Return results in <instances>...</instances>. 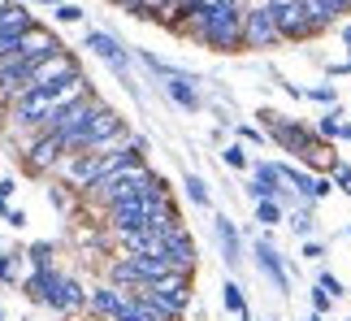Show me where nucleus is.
I'll return each instance as SVG.
<instances>
[{
	"label": "nucleus",
	"mask_w": 351,
	"mask_h": 321,
	"mask_svg": "<svg viewBox=\"0 0 351 321\" xmlns=\"http://www.w3.org/2000/svg\"><path fill=\"white\" fill-rule=\"evenodd\" d=\"M317 287H326L334 300H339V296H347V291H343V283H339V278H334L330 270H321V274H317Z\"/></svg>",
	"instance_id": "25"
},
{
	"label": "nucleus",
	"mask_w": 351,
	"mask_h": 321,
	"mask_svg": "<svg viewBox=\"0 0 351 321\" xmlns=\"http://www.w3.org/2000/svg\"><path fill=\"white\" fill-rule=\"evenodd\" d=\"M117 130H121V117H117L113 109H104V104H100V109L87 117V126H78L74 135L65 139V148H74V152H78V148H100V143L117 139Z\"/></svg>",
	"instance_id": "6"
},
{
	"label": "nucleus",
	"mask_w": 351,
	"mask_h": 321,
	"mask_svg": "<svg viewBox=\"0 0 351 321\" xmlns=\"http://www.w3.org/2000/svg\"><path fill=\"white\" fill-rule=\"evenodd\" d=\"M70 78H78V61L61 48L31 65V87H61V83H70Z\"/></svg>",
	"instance_id": "9"
},
{
	"label": "nucleus",
	"mask_w": 351,
	"mask_h": 321,
	"mask_svg": "<svg viewBox=\"0 0 351 321\" xmlns=\"http://www.w3.org/2000/svg\"><path fill=\"white\" fill-rule=\"evenodd\" d=\"M291 226H295L300 235H313V213H295V217H291Z\"/></svg>",
	"instance_id": "29"
},
{
	"label": "nucleus",
	"mask_w": 351,
	"mask_h": 321,
	"mask_svg": "<svg viewBox=\"0 0 351 321\" xmlns=\"http://www.w3.org/2000/svg\"><path fill=\"white\" fill-rule=\"evenodd\" d=\"M83 48H91L100 61H109V70L121 78V83H126V74H130V57H126V48H121L113 35H104V31H87V35H83Z\"/></svg>",
	"instance_id": "10"
},
{
	"label": "nucleus",
	"mask_w": 351,
	"mask_h": 321,
	"mask_svg": "<svg viewBox=\"0 0 351 321\" xmlns=\"http://www.w3.org/2000/svg\"><path fill=\"white\" fill-rule=\"evenodd\" d=\"M256 265H261V274L274 283L282 296H291V278H287V265H282V257L274 252V243L269 239H256Z\"/></svg>",
	"instance_id": "12"
},
{
	"label": "nucleus",
	"mask_w": 351,
	"mask_h": 321,
	"mask_svg": "<svg viewBox=\"0 0 351 321\" xmlns=\"http://www.w3.org/2000/svg\"><path fill=\"white\" fill-rule=\"evenodd\" d=\"M274 44H282L274 9H269V5H252L247 13H243V48H274Z\"/></svg>",
	"instance_id": "7"
},
{
	"label": "nucleus",
	"mask_w": 351,
	"mask_h": 321,
	"mask_svg": "<svg viewBox=\"0 0 351 321\" xmlns=\"http://www.w3.org/2000/svg\"><path fill=\"white\" fill-rule=\"evenodd\" d=\"M173 270L169 257H156V252H130V257H121L113 265V278L126 287H147V283H160Z\"/></svg>",
	"instance_id": "5"
},
{
	"label": "nucleus",
	"mask_w": 351,
	"mask_h": 321,
	"mask_svg": "<svg viewBox=\"0 0 351 321\" xmlns=\"http://www.w3.org/2000/svg\"><path fill=\"white\" fill-rule=\"evenodd\" d=\"M160 78H165V91H169V100L178 104V109H186V113L199 109V91H195V78L191 74L169 70V74H160Z\"/></svg>",
	"instance_id": "14"
},
{
	"label": "nucleus",
	"mask_w": 351,
	"mask_h": 321,
	"mask_svg": "<svg viewBox=\"0 0 351 321\" xmlns=\"http://www.w3.org/2000/svg\"><path fill=\"white\" fill-rule=\"evenodd\" d=\"M265 5L274 9V22H278L282 39H308L317 31L313 18H308V9H304V0H265Z\"/></svg>",
	"instance_id": "8"
},
{
	"label": "nucleus",
	"mask_w": 351,
	"mask_h": 321,
	"mask_svg": "<svg viewBox=\"0 0 351 321\" xmlns=\"http://www.w3.org/2000/svg\"><path fill=\"white\" fill-rule=\"evenodd\" d=\"M117 321H160V317H147V313H130V317H117Z\"/></svg>",
	"instance_id": "34"
},
{
	"label": "nucleus",
	"mask_w": 351,
	"mask_h": 321,
	"mask_svg": "<svg viewBox=\"0 0 351 321\" xmlns=\"http://www.w3.org/2000/svg\"><path fill=\"white\" fill-rule=\"evenodd\" d=\"M13 9V0H0V13H9Z\"/></svg>",
	"instance_id": "38"
},
{
	"label": "nucleus",
	"mask_w": 351,
	"mask_h": 321,
	"mask_svg": "<svg viewBox=\"0 0 351 321\" xmlns=\"http://www.w3.org/2000/svg\"><path fill=\"white\" fill-rule=\"evenodd\" d=\"M57 18L61 22H83V9L78 5H57Z\"/></svg>",
	"instance_id": "28"
},
{
	"label": "nucleus",
	"mask_w": 351,
	"mask_h": 321,
	"mask_svg": "<svg viewBox=\"0 0 351 321\" xmlns=\"http://www.w3.org/2000/svg\"><path fill=\"white\" fill-rule=\"evenodd\" d=\"M217 5H226V0H195V9H217Z\"/></svg>",
	"instance_id": "35"
},
{
	"label": "nucleus",
	"mask_w": 351,
	"mask_h": 321,
	"mask_svg": "<svg viewBox=\"0 0 351 321\" xmlns=\"http://www.w3.org/2000/svg\"><path fill=\"white\" fill-rule=\"evenodd\" d=\"M304 9H308V18H313L317 31H321V26H330V22H339V13H334L330 0H304Z\"/></svg>",
	"instance_id": "19"
},
{
	"label": "nucleus",
	"mask_w": 351,
	"mask_h": 321,
	"mask_svg": "<svg viewBox=\"0 0 351 321\" xmlns=\"http://www.w3.org/2000/svg\"><path fill=\"white\" fill-rule=\"evenodd\" d=\"M173 5H195V0H173Z\"/></svg>",
	"instance_id": "40"
},
{
	"label": "nucleus",
	"mask_w": 351,
	"mask_h": 321,
	"mask_svg": "<svg viewBox=\"0 0 351 321\" xmlns=\"http://www.w3.org/2000/svg\"><path fill=\"white\" fill-rule=\"evenodd\" d=\"M304 321H326V317H321V313H313V317H304Z\"/></svg>",
	"instance_id": "39"
},
{
	"label": "nucleus",
	"mask_w": 351,
	"mask_h": 321,
	"mask_svg": "<svg viewBox=\"0 0 351 321\" xmlns=\"http://www.w3.org/2000/svg\"><path fill=\"white\" fill-rule=\"evenodd\" d=\"M256 222H261V226H278L282 222V204H278V200H256Z\"/></svg>",
	"instance_id": "21"
},
{
	"label": "nucleus",
	"mask_w": 351,
	"mask_h": 321,
	"mask_svg": "<svg viewBox=\"0 0 351 321\" xmlns=\"http://www.w3.org/2000/svg\"><path fill=\"white\" fill-rule=\"evenodd\" d=\"M117 5H121V9H130V13H139V5H143V0H117Z\"/></svg>",
	"instance_id": "36"
},
{
	"label": "nucleus",
	"mask_w": 351,
	"mask_h": 321,
	"mask_svg": "<svg viewBox=\"0 0 351 321\" xmlns=\"http://www.w3.org/2000/svg\"><path fill=\"white\" fill-rule=\"evenodd\" d=\"M308 96H313V100H321V104H334V87H313Z\"/></svg>",
	"instance_id": "31"
},
{
	"label": "nucleus",
	"mask_w": 351,
	"mask_h": 321,
	"mask_svg": "<svg viewBox=\"0 0 351 321\" xmlns=\"http://www.w3.org/2000/svg\"><path fill=\"white\" fill-rule=\"evenodd\" d=\"M221 304H226V313H234V317H247V300H243L239 283H226V287H221Z\"/></svg>",
	"instance_id": "20"
},
{
	"label": "nucleus",
	"mask_w": 351,
	"mask_h": 321,
	"mask_svg": "<svg viewBox=\"0 0 351 321\" xmlns=\"http://www.w3.org/2000/svg\"><path fill=\"white\" fill-rule=\"evenodd\" d=\"M61 152H65V139H57V135H39V143L31 148V165H35V169H48Z\"/></svg>",
	"instance_id": "18"
},
{
	"label": "nucleus",
	"mask_w": 351,
	"mask_h": 321,
	"mask_svg": "<svg viewBox=\"0 0 351 321\" xmlns=\"http://www.w3.org/2000/svg\"><path fill=\"white\" fill-rule=\"evenodd\" d=\"M191 31L204 39L208 48L234 52L243 44V9H239V0H226V5H217V9H195Z\"/></svg>",
	"instance_id": "2"
},
{
	"label": "nucleus",
	"mask_w": 351,
	"mask_h": 321,
	"mask_svg": "<svg viewBox=\"0 0 351 321\" xmlns=\"http://www.w3.org/2000/svg\"><path fill=\"white\" fill-rule=\"evenodd\" d=\"M343 44H347V48H351V26H343Z\"/></svg>",
	"instance_id": "37"
},
{
	"label": "nucleus",
	"mask_w": 351,
	"mask_h": 321,
	"mask_svg": "<svg viewBox=\"0 0 351 321\" xmlns=\"http://www.w3.org/2000/svg\"><path fill=\"white\" fill-rule=\"evenodd\" d=\"M304 257H308V261H321V257H326V248H321V243H313V239H308V243H304Z\"/></svg>",
	"instance_id": "32"
},
{
	"label": "nucleus",
	"mask_w": 351,
	"mask_h": 321,
	"mask_svg": "<svg viewBox=\"0 0 351 321\" xmlns=\"http://www.w3.org/2000/svg\"><path fill=\"white\" fill-rule=\"evenodd\" d=\"M18 278V252H0V283Z\"/></svg>",
	"instance_id": "24"
},
{
	"label": "nucleus",
	"mask_w": 351,
	"mask_h": 321,
	"mask_svg": "<svg viewBox=\"0 0 351 321\" xmlns=\"http://www.w3.org/2000/svg\"><path fill=\"white\" fill-rule=\"evenodd\" d=\"M152 187H160V178L143 169V160H134V165H121L113 174H104V178L91 187V195H96L104 209H113V204H121V200H134V195L152 191Z\"/></svg>",
	"instance_id": "4"
},
{
	"label": "nucleus",
	"mask_w": 351,
	"mask_h": 321,
	"mask_svg": "<svg viewBox=\"0 0 351 321\" xmlns=\"http://www.w3.org/2000/svg\"><path fill=\"white\" fill-rule=\"evenodd\" d=\"M287 178H282V169L274 165V160H256V178H252V200H278L287 187H282Z\"/></svg>",
	"instance_id": "13"
},
{
	"label": "nucleus",
	"mask_w": 351,
	"mask_h": 321,
	"mask_svg": "<svg viewBox=\"0 0 351 321\" xmlns=\"http://www.w3.org/2000/svg\"><path fill=\"white\" fill-rule=\"evenodd\" d=\"M35 26V18H31V9L26 5H13L9 13H0V57L5 52H18L22 48V35Z\"/></svg>",
	"instance_id": "11"
},
{
	"label": "nucleus",
	"mask_w": 351,
	"mask_h": 321,
	"mask_svg": "<svg viewBox=\"0 0 351 321\" xmlns=\"http://www.w3.org/2000/svg\"><path fill=\"white\" fill-rule=\"evenodd\" d=\"M182 187H186V195H191V204H199V209L208 204V187H204V178H195V174H182Z\"/></svg>",
	"instance_id": "22"
},
{
	"label": "nucleus",
	"mask_w": 351,
	"mask_h": 321,
	"mask_svg": "<svg viewBox=\"0 0 351 321\" xmlns=\"http://www.w3.org/2000/svg\"><path fill=\"white\" fill-rule=\"evenodd\" d=\"M139 160V143H126L121 152H74V160L65 165V178H70V187H83V191H91L104 174H113L121 165H134Z\"/></svg>",
	"instance_id": "3"
},
{
	"label": "nucleus",
	"mask_w": 351,
	"mask_h": 321,
	"mask_svg": "<svg viewBox=\"0 0 351 321\" xmlns=\"http://www.w3.org/2000/svg\"><path fill=\"white\" fill-rule=\"evenodd\" d=\"M9 226H26V213L22 209H9Z\"/></svg>",
	"instance_id": "33"
},
{
	"label": "nucleus",
	"mask_w": 351,
	"mask_h": 321,
	"mask_svg": "<svg viewBox=\"0 0 351 321\" xmlns=\"http://www.w3.org/2000/svg\"><path fill=\"white\" fill-rule=\"evenodd\" d=\"M221 156H226V165H234V169H243V165H247V156H243V148H226Z\"/></svg>",
	"instance_id": "30"
},
{
	"label": "nucleus",
	"mask_w": 351,
	"mask_h": 321,
	"mask_svg": "<svg viewBox=\"0 0 351 321\" xmlns=\"http://www.w3.org/2000/svg\"><path fill=\"white\" fill-rule=\"evenodd\" d=\"M330 304H334V296H330L326 287H317V291H313V313L326 317V313H330Z\"/></svg>",
	"instance_id": "26"
},
{
	"label": "nucleus",
	"mask_w": 351,
	"mask_h": 321,
	"mask_svg": "<svg viewBox=\"0 0 351 321\" xmlns=\"http://www.w3.org/2000/svg\"><path fill=\"white\" fill-rule=\"evenodd\" d=\"M330 174H334V182H339L343 191L351 195V165H343V160H334V169H330Z\"/></svg>",
	"instance_id": "27"
},
{
	"label": "nucleus",
	"mask_w": 351,
	"mask_h": 321,
	"mask_svg": "<svg viewBox=\"0 0 351 321\" xmlns=\"http://www.w3.org/2000/svg\"><path fill=\"white\" fill-rule=\"evenodd\" d=\"M317 130H321L326 139H339V135H343V109H330L326 117H321V126H317Z\"/></svg>",
	"instance_id": "23"
},
{
	"label": "nucleus",
	"mask_w": 351,
	"mask_h": 321,
	"mask_svg": "<svg viewBox=\"0 0 351 321\" xmlns=\"http://www.w3.org/2000/svg\"><path fill=\"white\" fill-rule=\"evenodd\" d=\"M57 48H61V44H57V35H52V31H44V26H31V31L22 35V48H18V52H26L31 61H44L48 52H57Z\"/></svg>",
	"instance_id": "17"
},
{
	"label": "nucleus",
	"mask_w": 351,
	"mask_h": 321,
	"mask_svg": "<svg viewBox=\"0 0 351 321\" xmlns=\"http://www.w3.org/2000/svg\"><path fill=\"white\" fill-rule=\"evenodd\" d=\"M87 96V78L78 74L70 78V83H61V87H26L18 100H13V122H22V126H44L52 113H61L65 104H74V100H83Z\"/></svg>",
	"instance_id": "1"
},
{
	"label": "nucleus",
	"mask_w": 351,
	"mask_h": 321,
	"mask_svg": "<svg viewBox=\"0 0 351 321\" xmlns=\"http://www.w3.org/2000/svg\"><path fill=\"white\" fill-rule=\"evenodd\" d=\"M91 309L96 313H109L113 321L134 313V291H113V287H100L96 296H91Z\"/></svg>",
	"instance_id": "16"
},
{
	"label": "nucleus",
	"mask_w": 351,
	"mask_h": 321,
	"mask_svg": "<svg viewBox=\"0 0 351 321\" xmlns=\"http://www.w3.org/2000/svg\"><path fill=\"white\" fill-rule=\"evenodd\" d=\"M213 235H217L221 261L230 265V270H239V261H243V243H239V230H234V222L226 217V213H217V217H213Z\"/></svg>",
	"instance_id": "15"
}]
</instances>
